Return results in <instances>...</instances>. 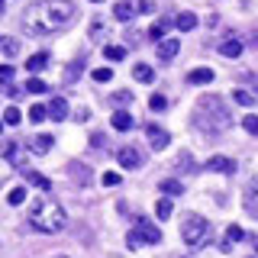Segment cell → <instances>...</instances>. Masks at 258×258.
<instances>
[{
  "label": "cell",
  "mask_w": 258,
  "mask_h": 258,
  "mask_svg": "<svg viewBox=\"0 0 258 258\" xmlns=\"http://www.w3.org/2000/svg\"><path fill=\"white\" fill-rule=\"evenodd\" d=\"M194 126L204 136H210V139H220L226 129L232 126V110L226 107L223 97L207 94V97H200L197 107H194Z\"/></svg>",
  "instance_id": "6da1fadb"
},
{
  "label": "cell",
  "mask_w": 258,
  "mask_h": 258,
  "mask_svg": "<svg viewBox=\"0 0 258 258\" xmlns=\"http://www.w3.org/2000/svg\"><path fill=\"white\" fill-rule=\"evenodd\" d=\"M29 226L36 232H45V236H55V232L64 229V223H68V216H64V210L55 204V200L48 197H36L29 204V213H26Z\"/></svg>",
  "instance_id": "7a4b0ae2"
},
{
  "label": "cell",
  "mask_w": 258,
  "mask_h": 258,
  "mask_svg": "<svg viewBox=\"0 0 258 258\" xmlns=\"http://www.w3.org/2000/svg\"><path fill=\"white\" fill-rule=\"evenodd\" d=\"M181 239L187 248H204L210 239H213V226H210V220H204V216H187V220L181 223Z\"/></svg>",
  "instance_id": "3957f363"
},
{
  "label": "cell",
  "mask_w": 258,
  "mask_h": 258,
  "mask_svg": "<svg viewBox=\"0 0 258 258\" xmlns=\"http://www.w3.org/2000/svg\"><path fill=\"white\" fill-rule=\"evenodd\" d=\"M42 13H45V29L52 32L55 26H68V23L78 16V7L71 4V0H45Z\"/></svg>",
  "instance_id": "277c9868"
},
{
  "label": "cell",
  "mask_w": 258,
  "mask_h": 258,
  "mask_svg": "<svg viewBox=\"0 0 258 258\" xmlns=\"http://www.w3.org/2000/svg\"><path fill=\"white\" fill-rule=\"evenodd\" d=\"M126 242H129V248H139V245H158V242H161V229H158V226L152 223V220L139 216V220H136V226L129 229Z\"/></svg>",
  "instance_id": "5b68a950"
},
{
  "label": "cell",
  "mask_w": 258,
  "mask_h": 258,
  "mask_svg": "<svg viewBox=\"0 0 258 258\" xmlns=\"http://www.w3.org/2000/svg\"><path fill=\"white\" fill-rule=\"evenodd\" d=\"M242 204H245V213L252 216V220H258V177H252V181L245 184V194H242Z\"/></svg>",
  "instance_id": "8992f818"
},
{
  "label": "cell",
  "mask_w": 258,
  "mask_h": 258,
  "mask_svg": "<svg viewBox=\"0 0 258 258\" xmlns=\"http://www.w3.org/2000/svg\"><path fill=\"white\" fill-rule=\"evenodd\" d=\"M119 165L129 168V171L142 168V149H136V145H123V149H119Z\"/></svg>",
  "instance_id": "52a82bcc"
},
{
  "label": "cell",
  "mask_w": 258,
  "mask_h": 258,
  "mask_svg": "<svg viewBox=\"0 0 258 258\" xmlns=\"http://www.w3.org/2000/svg\"><path fill=\"white\" fill-rule=\"evenodd\" d=\"M145 136H149V145L155 152H161V149H168V142H171V136H168V129H161V126H145Z\"/></svg>",
  "instance_id": "ba28073f"
},
{
  "label": "cell",
  "mask_w": 258,
  "mask_h": 258,
  "mask_svg": "<svg viewBox=\"0 0 258 258\" xmlns=\"http://www.w3.org/2000/svg\"><path fill=\"white\" fill-rule=\"evenodd\" d=\"M207 171H220V174H232V171H236V158H226V155L207 158Z\"/></svg>",
  "instance_id": "9c48e42d"
},
{
  "label": "cell",
  "mask_w": 258,
  "mask_h": 258,
  "mask_svg": "<svg viewBox=\"0 0 258 258\" xmlns=\"http://www.w3.org/2000/svg\"><path fill=\"white\" fill-rule=\"evenodd\" d=\"M242 239H245L242 226H236V223H232L229 229L223 232V239H220V248H223V252H232V245H236V242H242Z\"/></svg>",
  "instance_id": "30bf717a"
},
{
  "label": "cell",
  "mask_w": 258,
  "mask_h": 258,
  "mask_svg": "<svg viewBox=\"0 0 258 258\" xmlns=\"http://www.w3.org/2000/svg\"><path fill=\"white\" fill-rule=\"evenodd\" d=\"M68 174H71V181H75L78 187H87V184H91V168H87V165L71 161V165H68Z\"/></svg>",
  "instance_id": "8fae6325"
},
{
  "label": "cell",
  "mask_w": 258,
  "mask_h": 258,
  "mask_svg": "<svg viewBox=\"0 0 258 258\" xmlns=\"http://www.w3.org/2000/svg\"><path fill=\"white\" fill-rule=\"evenodd\" d=\"M177 52H181V42H177V39H161L158 42V58L161 61H171Z\"/></svg>",
  "instance_id": "7c38bea8"
},
{
  "label": "cell",
  "mask_w": 258,
  "mask_h": 258,
  "mask_svg": "<svg viewBox=\"0 0 258 258\" xmlns=\"http://www.w3.org/2000/svg\"><path fill=\"white\" fill-rule=\"evenodd\" d=\"M45 113L52 119H64L68 116V100L64 97H52V103H45Z\"/></svg>",
  "instance_id": "4fadbf2b"
},
{
  "label": "cell",
  "mask_w": 258,
  "mask_h": 258,
  "mask_svg": "<svg viewBox=\"0 0 258 258\" xmlns=\"http://www.w3.org/2000/svg\"><path fill=\"white\" fill-rule=\"evenodd\" d=\"M220 55H223V58H239V55H242V39H223V42H220Z\"/></svg>",
  "instance_id": "5bb4252c"
},
{
  "label": "cell",
  "mask_w": 258,
  "mask_h": 258,
  "mask_svg": "<svg viewBox=\"0 0 258 258\" xmlns=\"http://www.w3.org/2000/svg\"><path fill=\"white\" fill-rule=\"evenodd\" d=\"M110 123H113V129L126 133V129H133V113H129V110H116V113L110 116Z\"/></svg>",
  "instance_id": "9a60e30c"
},
{
  "label": "cell",
  "mask_w": 258,
  "mask_h": 258,
  "mask_svg": "<svg viewBox=\"0 0 258 258\" xmlns=\"http://www.w3.org/2000/svg\"><path fill=\"white\" fill-rule=\"evenodd\" d=\"M113 16H116L119 23H133V16H136V7L129 4V0H123V4H116V7H113Z\"/></svg>",
  "instance_id": "2e32d148"
},
{
  "label": "cell",
  "mask_w": 258,
  "mask_h": 258,
  "mask_svg": "<svg viewBox=\"0 0 258 258\" xmlns=\"http://www.w3.org/2000/svg\"><path fill=\"white\" fill-rule=\"evenodd\" d=\"M210 81H213V71H210V68H194L190 75H187V84H194V87L210 84Z\"/></svg>",
  "instance_id": "e0dca14e"
},
{
  "label": "cell",
  "mask_w": 258,
  "mask_h": 258,
  "mask_svg": "<svg viewBox=\"0 0 258 258\" xmlns=\"http://www.w3.org/2000/svg\"><path fill=\"white\" fill-rule=\"evenodd\" d=\"M174 26L181 29V32H187V29H194V26H197V16H194L190 10H181V13L174 16Z\"/></svg>",
  "instance_id": "ac0fdd59"
},
{
  "label": "cell",
  "mask_w": 258,
  "mask_h": 258,
  "mask_svg": "<svg viewBox=\"0 0 258 258\" xmlns=\"http://www.w3.org/2000/svg\"><path fill=\"white\" fill-rule=\"evenodd\" d=\"M48 64V55L45 52H36V55H29L26 58V71H32V75H36V71H42Z\"/></svg>",
  "instance_id": "d6986e66"
},
{
  "label": "cell",
  "mask_w": 258,
  "mask_h": 258,
  "mask_svg": "<svg viewBox=\"0 0 258 258\" xmlns=\"http://www.w3.org/2000/svg\"><path fill=\"white\" fill-rule=\"evenodd\" d=\"M0 55H7V58L20 55V42H16L13 36H4V39H0Z\"/></svg>",
  "instance_id": "ffe728a7"
},
{
  "label": "cell",
  "mask_w": 258,
  "mask_h": 258,
  "mask_svg": "<svg viewBox=\"0 0 258 258\" xmlns=\"http://www.w3.org/2000/svg\"><path fill=\"white\" fill-rule=\"evenodd\" d=\"M29 149H32V152H39V155H45V152L52 149V136H48V133H42V136H36V139L29 142Z\"/></svg>",
  "instance_id": "44dd1931"
},
{
  "label": "cell",
  "mask_w": 258,
  "mask_h": 258,
  "mask_svg": "<svg viewBox=\"0 0 258 258\" xmlns=\"http://www.w3.org/2000/svg\"><path fill=\"white\" fill-rule=\"evenodd\" d=\"M171 213H174V204L168 197H161L155 204V216H158V220H171Z\"/></svg>",
  "instance_id": "7402d4cb"
},
{
  "label": "cell",
  "mask_w": 258,
  "mask_h": 258,
  "mask_svg": "<svg viewBox=\"0 0 258 258\" xmlns=\"http://www.w3.org/2000/svg\"><path fill=\"white\" fill-rule=\"evenodd\" d=\"M81 71H84V58H75L68 68H64V81H68V84H75V78H81Z\"/></svg>",
  "instance_id": "603a6c76"
},
{
  "label": "cell",
  "mask_w": 258,
  "mask_h": 258,
  "mask_svg": "<svg viewBox=\"0 0 258 258\" xmlns=\"http://www.w3.org/2000/svg\"><path fill=\"white\" fill-rule=\"evenodd\" d=\"M158 187H161V194H165V197H177V194H184V184H177L174 177H168V181H161Z\"/></svg>",
  "instance_id": "cb8c5ba5"
},
{
  "label": "cell",
  "mask_w": 258,
  "mask_h": 258,
  "mask_svg": "<svg viewBox=\"0 0 258 258\" xmlns=\"http://www.w3.org/2000/svg\"><path fill=\"white\" fill-rule=\"evenodd\" d=\"M26 181L32 184V187H39V190H48V187H52V181H48L45 174H39V171H26Z\"/></svg>",
  "instance_id": "d4e9b609"
},
{
  "label": "cell",
  "mask_w": 258,
  "mask_h": 258,
  "mask_svg": "<svg viewBox=\"0 0 258 258\" xmlns=\"http://www.w3.org/2000/svg\"><path fill=\"white\" fill-rule=\"evenodd\" d=\"M133 78L142 81V84H149V81H155V71H152L149 64H136V68H133Z\"/></svg>",
  "instance_id": "484cf974"
},
{
  "label": "cell",
  "mask_w": 258,
  "mask_h": 258,
  "mask_svg": "<svg viewBox=\"0 0 258 258\" xmlns=\"http://www.w3.org/2000/svg\"><path fill=\"white\" fill-rule=\"evenodd\" d=\"M103 58L123 61V58H126V48H123V45H103Z\"/></svg>",
  "instance_id": "4316f807"
},
{
  "label": "cell",
  "mask_w": 258,
  "mask_h": 258,
  "mask_svg": "<svg viewBox=\"0 0 258 258\" xmlns=\"http://www.w3.org/2000/svg\"><path fill=\"white\" fill-rule=\"evenodd\" d=\"M232 100H236L239 107H255V97L248 91H232Z\"/></svg>",
  "instance_id": "83f0119b"
},
{
  "label": "cell",
  "mask_w": 258,
  "mask_h": 258,
  "mask_svg": "<svg viewBox=\"0 0 258 258\" xmlns=\"http://www.w3.org/2000/svg\"><path fill=\"white\" fill-rule=\"evenodd\" d=\"M26 91H29V94H45L48 84H45L42 78H29V81H26Z\"/></svg>",
  "instance_id": "f1b7e54d"
},
{
  "label": "cell",
  "mask_w": 258,
  "mask_h": 258,
  "mask_svg": "<svg viewBox=\"0 0 258 258\" xmlns=\"http://www.w3.org/2000/svg\"><path fill=\"white\" fill-rule=\"evenodd\" d=\"M149 110H155V113L168 110V100H165V94H152V97H149Z\"/></svg>",
  "instance_id": "f546056e"
},
{
  "label": "cell",
  "mask_w": 258,
  "mask_h": 258,
  "mask_svg": "<svg viewBox=\"0 0 258 258\" xmlns=\"http://www.w3.org/2000/svg\"><path fill=\"white\" fill-rule=\"evenodd\" d=\"M20 119H23L20 110H16V107H7V113H4V123H7V126H16Z\"/></svg>",
  "instance_id": "4dcf8cb0"
},
{
  "label": "cell",
  "mask_w": 258,
  "mask_h": 258,
  "mask_svg": "<svg viewBox=\"0 0 258 258\" xmlns=\"http://www.w3.org/2000/svg\"><path fill=\"white\" fill-rule=\"evenodd\" d=\"M242 129H245V133H252V136H258V116H255V113H248V116L242 119Z\"/></svg>",
  "instance_id": "1f68e13d"
},
{
  "label": "cell",
  "mask_w": 258,
  "mask_h": 258,
  "mask_svg": "<svg viewBox=\"0 0 258 258\" xmlns=\"http://www.w3.org/2000/svg\"><path fill=\"white\" fill-rule=\"evenodd\" d=\"M45 116H48V113H45V103H36V107L29 110V119H32V123H42Z\"/></svg>",
  "instance_id": "d6a6232c"
},
{
  "label": "cell",
  "mask_w": 258,
  "mask_h": 258,
  "mask_svg": "<svg viewBox=\"0 0 258 258\" xmlns=\"http://www.w3.org/2000/svg\"><path fill=\"white\" fill-rule=\"evenodd\" d=\"M174 168H177V171H194V161H190V155H187V152H184V155H177Z\"/></svg>",
  "instance_id": "836d02e7"
},
{
  "label": "cell",
  "mask_w": 258,
  "mask_h": 258,
  "mask_svg": "<svg viewBox=\"0 0 258 258\" xmlns=\"http://www.w3.org/2000/svg\"><path fill=\"white\" fill-rule=\"evenodd\" d=\"M7 200H10V204H13V207H20V204H23V200H26V190H23V187H13L10 194H7Z\"/></svg>",
  "instance_id": "e575fe53"
},
{
  "label": "cell",
  "mask_w": 258,
  "mask_h": 258,
  "mask_svg": "<svg viewBox=\"0 0 258 258\" xmlns=\"http://www.w3.org/2000/svg\"><path fill=\"white\" fill-rule=\"evenodd\" d=\"M165 23H155V26H149V39H155V42H161V39H165Z\"/></svg>",
  "instance_id": "d590c367"
},
{
  "label": "cell",
  "mask_w": 258,
  "mask_h": 258,
  "mask_svg": "<svg viewBox=\"0 0 258 258\" xmlns=\"http://www.w3.org/2000/svg\"><path fill=\"white\" fill-rule=\"evenodd\" d=\"M94 81H97V84H107V81H113V71L110 68H97L94 71Z\"/></svg>",
  "instance_id": "8d00e7d4"
},
{
  "label": "cell",
  "mask_w": 258,
  "mask_h": 258,
  "mask_svg": "<svg viewBox=\"0 0 258 258\" xmlns=\"http://www.w3.org/2000/svg\"><path fill=\"white\" fill-rule=\"evenodd\" d=\"M136 13H155V4H152V0H139V4H136Z\"/></svg>",
  "instance_id": "74e56055"
},
{
  "label": "cell",
  "mask_w": 258,
  "mask_h": 258,
  "mask_svg": "<svg viewBox=\"0 0 258 258\" xmlns=\"http://www.w3.org/2000/svg\"><path fill=\"white\" fill-rule=\"evenodd\" d=\"M116 184H119V174L116 171H107V174H103V187H116Z\"/></svg>",
  "instance_id": "f35d334b"
},
{
  "label": "cell",
  "mask_w": 258,
  "mask_h": 258,
  "mask_svg": "<svg viewBox=\"0 0 258 258\" xmlns=\"http://www.w3.org/2000/svg\"><path fill=\"white\" fill-rule=\"evenodd\" d=\"M7 81H13V68L10 64H0V84H7Z\"/></svg>",
  "instance_id": "ab89813d"
},
{
  "label": "cell",
  "mask_w": 258,
  "mask_h": 258,
  "mask_svg": "<svg viewBox=\"0 0 258 258\" xmlns=\"http://www.w3.org/2000/svg\"><path fill=\"white\" fill-rule=\"evenodd\" d=\"M91 145H94V149H103V145H107V136L94 133V136H91Z\"/></svg>",
  "instance_id": "60d3db41"
},
{
  "label": "cell",
  "mask_w": 258,
  "mask_h": 258,
  "mask_svg": "<svg viewBox=\"0 0 258 258\" xmlns=\"http://www.w3.org/2000/svg\"><path fill=\"white\" fill-rule=\"evenodd\" d=\"M113 100H119V103H126V100H129V103H133V94L123 91V94H116V97H113Z\"/></svg>",
  "instance_id": "b9f144b4"
},
{
  "label": "cell",
  "mask_w": 258,
  "mask_h": 258,
  "mask_svg": "<svg viewBox=\"0 0 258 258\" xmlns=\"http://www.w3.org/2000/svg\"><path fill=\"white\" fill-rule=\"evenodd\" d=\"M248 242H252V248H255V252H258V236H252V239H248Z\"/></svg>",
  "instance_id": "7bdbcfd3"
},
{
  "label": "cell",
  "mask_w": 258,
  "mask_h": 258,
  "mask_svg": "<svg viewBox=\"0 0 258 258\" xmlns=\"http://www.w3.org/2000/svg\"><path fill=\"white\" fill-rule=\"evenodd\" d=\"M0 13H4V0H0Z\"/></svg>",
  "instance_id": "ee69618b"
},
{
  "label": "cell",
  "mask_w": 258,
  "mask_h": 258,
  "mask_svg": "<svg viewBox=\"0 0 258 258\" xmlns=\"http://www.w3.org/2000/svg\"><path fill=\"white\" fill-rule=\"evenodd\" d=\"M55 258H68V255H55Z\"/></svg>",
  "instance_id": "f6af8a7d"
},
{
  "label": "cell",
  "mask_w": 258,
  "mask_h": 258,
  "mask_svg": "<svg viewBox=\"0 0 258 258\" xmlns=\"http://www.w3.org/2000/svg\"><path fill=\"white\" fill-rule=\"evenodd\" d=\"M0 133H4V123H0Z\"/></svg>",
  "instance_id": "bcb514c9"
},
{
  "label": "cell",
  "mask_w": 258,
  "mask_h": 258,
  "mask_svg": "<svg viewBox=\"0 0 258 258\" xmlns=\"http://www.w3.org/2000/svg\"><path fill=\"white\" fill-rule=\"evenodd\" d=\"M94 4H100V0H94Z\"/></svg>",
  "instance_id": "7dc6e473"
}]
</instances>
